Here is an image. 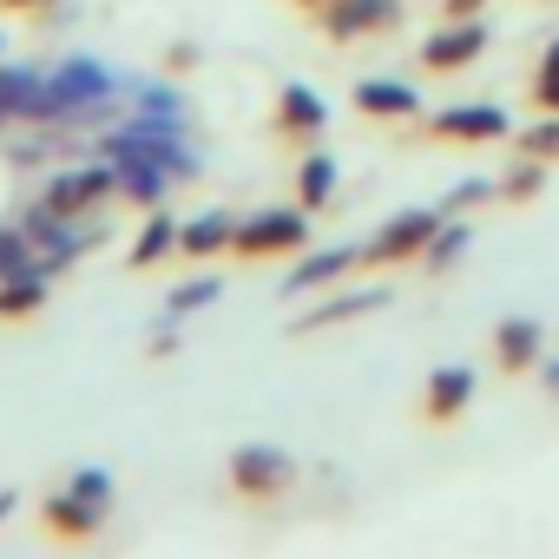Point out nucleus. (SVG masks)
<instances>
[{
    "label": "nucleus",
    "mask_w": 559,
    "mask_h": 559,
    "mask_svg": "<svg viewBox=\"0 0 559 559\" xmlns=\"http://www.w3.org/2000/svg\"><path fill=\"white\" fill-rule=\"evenodd\" d=\"M53 99H60V112L67 106H93V99H106V73L99 67H67L53 80Z\"/></svg>",
    "instance_id": "nucleus-9"
},
{
    "label": "nucleus",
    "mask_w": 559,
    "mask_h": 559,
    "mask_svg": "<svg viewBox=\"0 0 559 559\" xmlns=\"http://www.w3.org/2000/svg\"><path fill=\"white\" fill-rule=\"evenodd\" d=\"M480 8V0H448V14H474Z\"/></svg>",
    "instance_id": "nucleus-28"
},
{
    "label": "nucleus",
    "mask_w": 559,
    "mask_h": 559,
    "mask_svg": "<svg viewBox=\"0 0 559 559\" xmlns=\"http://www.w3.org/2000/svg\"><path fill=\"white\" fill-rule=\"evenodd\" d=\"M126 191H132L139 204H152V198H158V171H152V165H126Z\"/></svg>",
    "instance_id": "nucleus-22"
},
{
    "label": "nucleus",
    "mask_w": 559,
    "mask_h": 559,
    "mask_svg": "<svg viewBox=\"0 0 559 559\" xmlns=\"http://www.w3.org/2000/svg\"><path fill=\"white\" fill-rule=\"evenodd\" d=\"M539 106H552V112H559V80H539Z\"/></svg>",
    "instance_id": "nucleus-26"
},
{
    "label": "nucleus",
    "mask_w": 559,
    "mask_h": 559,
    "mask_svg": "<svg viewBox=\"0 0 559 559\" xmlns=\"http://www.w3.org/2000/svg\"><path fill=\"white\" fill-rule=\"evenodd\" d=\"M310 237V224H304V211H257V217H243L237 224V250L243 257H276V250H297Z\"/></svg>",
    "instance_id": "nucleus-1"
},
{
    "label": "nucleus",
    "mask_w": 559,
    "mask_h": 559,
    "mask_svg": "<svg viewBox=\"0 0 559 559\" xmlns=\"http://www.w3.org/2000/svg\"><path fill=\"white\" fill-rule=\"evenodd\" d=\"M356 263V250H323V257H304L297 263V276H290V290H317V284H330V276H343Z\"/></svg>",
    "instance_id": "nucleus-13"
},
{
    "label": "nucleus",
    "mask_w": 559,
    "mask_h": 559,
    "mask_svg": "<svg viewBox=\"0 0 559 559\" xmlns=\"http://www.w3.org/2000/svg\"><path fill=\"white\" fill-rule=\"evenodd\" d=\"M8 513H14V493H0V520H8Z\"/></svg>",
    "instance_id": "nucleus-29"
},
{
    "label": "nucleus",
    "mask_w": 559,
    "mask_h": 559,
    "mask_svg": "<svg viewBox=\"0 0 559 559\" xmlns=\"http://www.w3.org/2000/svg\"><path fill=\"white\" fill-rule=\"evenodd\" d=\"M382 27H395V0H336L330 8L336 40H362V34H382Z\"/></svg>",
    "instance_id": "nucleus-4"
},
{
    "label": "nucleus",
    "mask_w": 559,
    "mask_h": 559,
    "mask_svg": "<svg viewBox=\"0 0 559 559\" xmlns=\"http://www.w3.org/2000/svg\"><path fill=\"white\" fill-rule=\"evenodd\" d=\"M435 230H441V217L435 211H402V217H389L382 230H376V243H369V257H415L421 243H435Z\"/></svg>",
    "instance_id": "nucleus-2"
},
{
    "label": "nucleus",
    "mask_w": 559,
    "mask_h": 559,
    "mask_svg": "<svg viewBox=\"0 0 559 559\" xmlns=\"http://www.w3.org/2000/svg\"><path fill=\"white\" fill-rule=\"evenodd\" d=\"M230 237H237V224H230L224 211H204V217L178 224V250H185V257H211V250H224Z\"/></svg>",
    "instance_id": "nucleus-8"
},
{
    "label": "nucleus",
    "mask_w": 559,
    "mask_h": 559,
    "mask_svg": "<svg viewBox=\"0 0 559 559\" xmlns=\"http://www.w3.org/2000/svg\"><path fill=\"white\" fill-rule=\"evenodd\" d=\"M336 198V165L330 158H310L304 165V204H330Z\"/></svg>",
    "instance_id": "nucleus-18"
},
{
    "label": "nucleus",
    "mask_w": 559,
    "mask_h": 559,
    "mask_svg": "<svg viewBox=\"0 0 559 559\" xmlns=\"http://www.w3.org/2000/svg\"><path fill=\"white\" fill-rule=\"evenodd\" d=\"M441 139H507V112L500 106H454L435 119Z\"/></svg>",
    "instance_id": "nucleus-5"
},
{
    "label": "nucleus",
    "mask_w": 559,
    "mask_h": 559,
    "mask_svg": "<svg viewBox=\"0 0 559 559\" xmlns=\"http://www.w3.org/2000/svg\"><path fill=\"white\" fill-rule=\"evenodd\" d=\"M284 126H297V132H323V99H317L310 86H290V93H284Z\"/></svg>",
    "instance_id": "nucleus-15"
},
{
    "label": "nucleus",
    "mask_w": 559,
    "mask_h": 559,
    "mask_svg": "<svg viewBox=\"0 0 559 559\" xmlns=\"http://www.w3.org/2000/svg\"><path fill=\"white\" fill-rule=\"evenodd\" d=\"M539 191V165H526V171H513V185H507V198H533Z\"/></svg>",
    "instance_id": "nucleus-24"
},
{
    "label": "nucleus",
    "mask_w": 559,
    "mask_h": 559,
    "mask_svg": "<svg viewBox=\"0 0 559 559\" xmlns=\"http://www.w3.org/2000/svg\"><path fill=\"white\" fill-rule=\"evenodd\" d=\"M40 310V270H21L0 284V317H34Z\"/></svg>",
    "instance_id": "nucleus-14"
},
{
    "label": "nucleus",
    "mask_w": 559,
    "mask_h": 559,
    "mask_svg": "<svg viewBox=\"0 0 559 559\" xmlns=\"http://www.w3.org/2000/svg\"><path fill=\"white\" fill-rule=\"evenodd\" d=\"M480 47H487V27L480 21H461V27H448V34L428 40V67H467Z\"/></svg>",
    "instance_id": "nucleus-6"
},
{
    "label": "nucleus",
    "mask_w": 559,
    "mask_h": 559,
    "mask_svg": "<svg viewBox=\"0 0 559 559\" xmlns=\"http://www.w3.org/2000/svg\"><path fill=\"white\" fill-rule=\"evenodd\" d=\"M546 382H552V389H559V369H546Z\"/></svg>",
    "instance_id": "nucleus-30"
},
{
    "label": "nucleus",
    "mask_w": 559,
    "mask_h": 559,
    "mask_svg": "<svg viewBox=\"0 0 559 559\" xmlns=\"http://www.w3.org/2000/svg\"><path fill=\"white\" fill-rule=\"evenodd\" d=\"M47 513H53V526H60V533H93V526L106 520V507H93V500H86V493H73V487H67L60 500H47Z\"/></svg>",
    "instance_id": "nucleus-10"
},
{
    "label": "nucleus",
    "mask_w": 559,
    "mask_h": 559,
    "mask_svg": "<svg viewBox=\"0 0 559 559\" xmlns=\"http://www.w3.org/2000/svg\"><path fill=\"white\" fill-rule=\"evenodd\" d=\"M382 304V290H362V297H343V304H323L317 317H310V330H323V323H343V317H362V310H376Z\"/></svg>",
    "instance_id": "nucleus-19"
},
{
    "label": "nucleus",
    "mask_w": 559,
    "mask_h": 559,
    "mask_svg": "<svg viewBox=\"0 0 559 559\" xmlns=\"http://www.w3.org/2000/svg\"><path fill=\"white\" fill-rule=\"evenodd\" d=\"M106 185H112V171H67V178H53L47 204H53L60 217H73V211H86V204H93Z\"/></svg>",
    "instance_id": "nucleus-7"
},
{
    "label": "nucleus",
    "mask_w": 559,
    "mask_h": 559,
    "mask_svg": "<svg viewBox=\"0 0 559 559\" xmlns=\"http://www.w3.org/2000/svg\"><path fill=\"white\" fill-rule=\"evenodd\" d=\"M487 191H493V185H487V178H467V185H461V191H454V204H480V198H487Z\"/></svg>",
    "instance_id": "nucleus-25"
},
{
    "label": "nucleus",
    "mask_w": 559,
    "mask_h": 559,
    "mask_svg": "<svg viewBox=\"0 0 559 559\" xmlns=\"http://www.w3.org/2000/svg\"><path fill=\"white\" fill-rule=\"evenodd\" d=\"M14 8H34V0H14Z\"/></svg>",
    "instance_id": "nucleus-31"
},
{
    "label": "nucleus",
    "mask_w": 559,
    "mask_h": 559,
    "mask_svg": "<svg viewBox=\"0 0 559 559\" xmlns=\"http://www.w3.org/2000/svg\"><path fill=\"white\" fill-rule=\"evenodd\" d=\"M165 250H178V224H171V217H152V224L139 230V243H132V263H158Z\"/></svg>",
    "instance_id": "nucleus-16"
},
{
    "label": "nucleus",
    "mask_w": 559,
    "mask_h": 559,
    "mask_svg": "<svg viewBox=\"0 0 559 559\" xmlns=\"http://www.w3.org/2000/svg\"><path fill=\"white\" fill-rule=\"evenodd\" d=\"M539 80H559V47L546 53V67H539Z\"/></svg>",
    "instance_id": "nucleus-27"
},
{
    "label": "nucleus",
    "mask_w": 559,
    "mask_h": 559,
    "mask_svg": "<svg viewBox=\"0 0 559 559\" xmlns=\"http://www.w3.org/2000/svg\"><path fill=\"white\" fill-rule=\"evenodd\" d=\"M467 395H474V376L467 369H441L428 382V415H454V408H467Z\"/></svg>",
    "instance_id": "nucleus-12"
},
{
    "label": "nucleus",
    "mask_w": 559,
    "mask_h": 559,
    "mask_svg": "<svg viewBox=\"0 0 559 559\" xmlns=\"http://www.w3.org/2000/svg\"><path fill=\"white\" fill-rule=\"evenodd\" d=\"M493 343H500V356L520 369V362H533V356H539V323H500V336H493Z\"/></svg>",
    "instance_id": "nucleus-17"
},
{
    "label": "nucleus",
    "mask_w": 559,
    "mask_h": 559,
    "mask_svg": "<svg viewBox=\"0 0 559 559\" xmlns=\"http://www.w3.org/2000/svg\"><path fill=\"white\" fill-rule=\"evenodd\" d=\"M369 112H395V119H408L415 112V86H402V80H362V93H356Z\"/></svg>",
    "instance_id": "nucleus-11"
},
{
    "label": "nucleus",
    "mask_w": 559,
    "mask_h": 559,
    "mask_svg": "<svg viewBox=\"0 0 559 559\" xmlns=\"http://www.w3.org/2000/svg\"><path fill=\"white\" fill-rule=\"evenodd\" d=\"M230 480L243 487V493H276L290 480V454H276V448H243L237 461H230Z\"/></svg>",
    "instance_id": "nucleus-3"
},
{
    "label": "nucleus",
    "mask_w": 559,
    "mask_h": 559,
    "mask_svg": "<svg viewBox=\"0 0 559 559\" xmlns=\"http://www.w3.org/2000/svg\"><path fill=\"white\" fill-rule=\"evenodd\" d=\"M526 152H533V158H559V119H539V126L526 132Z\"/></svg>",
    "instance_id": "nucleus-21"
},
{
    "label": "nucleus",
    "mask_w": 559,
    "mask_h": 559,
    "mask_svg": "<svg viewBox=\"0 0 559 559\" xmlns=\"http://www.w3.org/2000/svg\"><path fill=\"white\" fill-rule=\"evenodd\" d=\"M217 297V284H211V276H204V284H185V290H171V317H185V310H204Z\"/></svg>",
    "instance_id": "nucleus-20"
},
{
    "label": "nucleus",
    "mask_w": 559,
    "mask_h": 559,
    "mask_svg": "<svg viewBox=\"0 0 559 559\" xmlns=\"http://www.w3.org/2000/svg\"><path fill=\"white\" fill-rule=\"evenodd\" d=\"M461 243H467V230H461V224H448V230H435V263H448V257H461Z\"/></svg>",
    "instance_id": "nucleus-23"
}]
</instances>
